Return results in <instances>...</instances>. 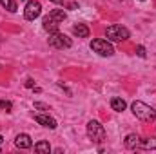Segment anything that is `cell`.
I'll return each instance as SVG.
<instances>
[{"label": "cell", "instance_id": "6da1fadb", "mask_svg": "<svg viewBox=\"0 0 156 154\" xmlns=\"http://www.w3.org/2000/svg\"><path fill=\"white\" fill-rule=\"evenodd\" d=\"M131 109H133V114L142 121H154L156 120V111L144 102H133Z\"/></svg>", "mask_w": 156, "mask_h": 154}, {"label": "cell", "instance_id": "7a4b0ae2", "mask_svg": "<svg viewBox=\"0 0 156 154\" xmlns=\"http://www.w3.org/2000/svg\"><path fill=\"white\" fill-rule=\"evenodd\" d=\"M87 136H89L91 142L102 143V142L105 140V129H104V125H102L98 120H91V121L87 123Z\"/></svg>", "mask_w": 156, "mask_h": 154}, {"label": "cell", "instance_id": "3957f363", "mask_svg": "<svg viewBox=\"0 0 156 154\" xmlns=\"http://www.w3.org/2000/svg\"><path fill=\"white\" fill-rule=\"evenodd\" d=\"M105 37L109 42H123L129 38V29L120 26V24H113L105 29Z\"/></svg>", "mask_w": 156, "mask_h": 154}, {"label": "cell", "instance_id": "277c9868", "mask_svg": "<svg viewBox=\"0 0 156 154\" xmlns=\"http://www.w3.org/2000/svg\"><path fill=\"white\" fill-rule=\"evenodd\" d=\"M91 49L94 53H98L100 56H113L115 54V47L111 45V42L104 38H94L91 42Z\"/></svg>", "mask_w": 156, "mask_h": 154}, {"label": "cell", "instance_id": "5b68a950", "mask_svg": "<svg viewBox=\"0 0 156 154\" xmlns=\"http://www.w3.org/2000/svg\"><path fill=\"white\" fill-rule=\"evenodd\" d=\"M49 45L51 47H55V49H69L71 45H73V42L71 38H67L64 33H51L49 35Z\"/></svg>", "mask_w": 156, "mask_h": 154}, {"label": "cell", "instance_id": "8992f818", "mask_svg": "<svg viewBox=\"0 0 156 154\" xmlns=\"http://www.w3.org/2000/svg\"><path fill=\"white\" fill-rule=\"evenodd\" d=\"M40 13H42V5H40V2L37 0H31V2H27V5H26V9H24V16H26V20H37L40 16Z\"/></svg>", "mask_w": 156, "mask_h": 154}, {"label": "cell", "instance_id": "52a82bcc", "mask_svg": "<svg viewBox=\"0 0 156 154\" xmlns=\"http://www.w3.org/2000/svg\"><path fill=\"white\" fill-rule=\"evenodd\" d=\"M35 120H37V123L44 125V127H47V129H56V120L51 118L49 114H37L35 116Z\"/></svg>", "mask_w": 156, "mask_h": 154}, {"label": "cell", "instance_id": "ba28073f", "mask_svg": "<svg viewBox=\"0 0 156 154\" xmlns=\"http://www.w3.org/2000/svg\"><path fill=\"white\" fill-rule=\"evenodd\" d=\"M58 26H60V24H58L56 20H53L49 15L44 16V20H42V27H44L47 33H56V31H58Z\"/></svg>", "mask_w": 156, "mask_h": 154}, {"label": "cell", "instance_id": "9c48e42d", "mask_svg": "<svg viewBox=\"0 0 156 154\" xmlns=\"http://www.w3.org/2000/svg\"><path fill=\"white\" fill-rule=\"evenodd\" d=\"M15 145L18 147V149H29L33 143H31V136L29 134H18L16 138H15Z\"/></svg>", "mask_w": 156, "mask_h": 154}, {"label": "cell", "instance_id": "30bf717a", "mask_svg": "<svg viewBox=\"0 0 156 154\" xmlns=\"http://www.w3.org/2000/svg\"><path fill=\"white\" fill-rule=\"evenodd\" d=\"M140 140H142V138H140L138 134H127V138H125L123 143H125L127 149H138V147H140Z\"/></svg>", "mask_w": 156, "mask_h": 154}, {"label": "cell", "instance_id": "8fae6325", "mask_svg": "<svg viewBox=\"0 0 156 154\" xmlns=\"http://www.w3.org/2000/svg\"><path fill=\"white\" fill-rule=\"evenodd\" d=\"M73 33L76 35L78 38H87V37H89V27H87L85 24H76V26L73 27Z\"/></svg>", "mask_w": 156, "mask_h": 154}, {"label": "cell", "instance_id": "7c38bea8", "mask_svg": "<svg viewBox=\"0 0 156 154\" xmlns=\"http://www.w3.org/2000/svg\"><path fill=\"white\" fill-rule=\"evenodd\" d=\"M138 149H151V151H156V136L140 140V147H138Z\"/></svg>", "mask_w": 156, "mask_h": 154}, {"label": "cell", "instance_id": "4fadbf2b", "mask_svg": "<svg viewBox=\"0 0 156 154\" xmlns=\"http://www.w3.org/2000/svg\"><path fill=\"white\" fill-rule=\"evenodd\" d=\"M111 107H113V111L122 113V111H125L127 103H125V100H123V98H113V100H111Z\"/></svg>", "mask_w": 156, "mask_h": 154}, {"label": "cell", "instance_id": "5bb4252c", "mask_svg": "<svg viewBox=\"0 0 156 154\" xmlns=\"http://www.w3.org/2000/svg\"><path fill=\"white\" fill-rule=\"evenodd\" d=\"M49 16H51L53 20H56L58 24H62V22L67 18V15H66V11H64V9H53V11L49 13Z\"/></svg>", "mask_w": 156, "mask_h": 154}, {"label": "cell", "instance_id": "9a60e30c", "mask_svg": "<svg viewBox=\"0 0 156 154\" xmlns=\"http://www.w3.org/2000/svg\"><path fill=\"white\" fill-rule=\"evenodd\" d=\"M35 151L40 154H49L51 152V145H49V142H38V143H35Z\"/></svg>", "mask_w": 156, "mask_h": 154}, {"label": "cell", "instance_id": "2e32d148", "mask_svg": "<svg viewBox=\"0 0 156 154\" xmlns=\"http://www.w3.org/2000/svg\"><path fill=\"white\" fill-rule=\"evenodd\" d=\"M0 5H2L4 9H7L9 13H15V11H16V4H15V0H0Z\"/></svg>", "mask_w": 156, "mask_h": 154}, {"label": "cell", "instance_id": "e0dca14e", "mask_svg": "<svg viewBox=\"0 0 156 154\" xmlns=\"http://www.w3.org/2000/svg\"><path fill=\"white\" fill-rule=\"evenodd\" d=\"M0 109H2V111H5V113H11L13 103H11L9 100H2V102H0Z\"/></svg>", "mask_w": 156, "mask_h": 154}, {"label": "cell", "instance_id": "ac0fdd59", "mask_svg": "<svg viewBox=\"0 0 156 154\" xmlns=\"http://www.w3.org/2000/svg\"><path fill=\"white\" fill-rule=\"evenodd\" d=\"M35 109H38V111H51V107L47 103H42V102H35Z\"/></svg>", "mask_w": 156, "mask_h": 154}, {"label": "cell", "instance_id": "d6986e66", "mask_svg": "<svg viewBox=\"0 0 156 154\" xmlns=\"http://www.w3.org/2000/svg\"><path fill=\"white\" fill-rule=\"evenodd\" d=\"M136 54H138L140 58H145V56H147V53H145V47H144V45H138V47H136Z\"/></svg>", "mask_w": 156, "mask_h": 154}, {"label": "cell", "instance_id": "ffe728a7", "mask_svg": "<svg viewBox=\"0 0 156 154\" xmlns=\"http://www.w3.org/2000/svg\"><path fill=\"white\" fill-rule=\"evenodd\" d=\"M26 87H29V89H31V87H35V82H33L31 78H27V80H26Z\"/></svg>", "mask_w": 156, "mask_h": 154}, {"label": "cell", "instance_id": "44dd1931", "mask_svg": "<svg viewBox=\"0 0 156 154\" xmlns=\"http://www.w3.org/2000/svg\"><path fill=\"white\" fill-rule=\"evenodd\" d=\"M76 7H78L76 2H71V4H69V9H76Z\"/></svg>", "mask_w": 156, "mask_h": 154}, {"label": "cell", "instance_id": "7402d4cb", "mask_svg": "<svg viewBox=\"0 0 156 154\" xmlns=\"http://www.w3.org/2000/svg\"><path fill=\"white\" fill-rule=\"evenodd\" d=\"M51 2H55V4H64V0H51Z\"/></svg>", "mask_w": 156, "mask_h": 154}, {"label": "cell", "instance_id": "603a6c76", "mask_svg": "<svg viewBox=\"0 0 156 154\" xmlns=\"http://www.w3.org/2000/svg\"><path fill=\"white\" fill-rule=\"evenodd\" d=\"M2 142H4V136H2V134H0V145H2Z\"/></svg>", "mask_w": 156, "mask_h": 154}]
</instances>
